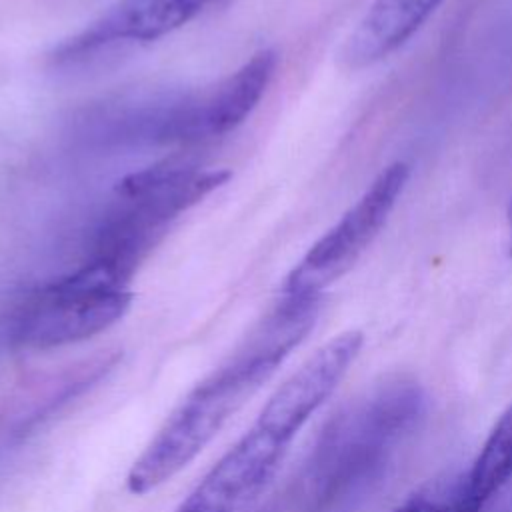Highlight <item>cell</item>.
I'll list each match as a JSON object with an SVG mask.
<instances>
[{
  "label": "cell",
  "instance_id": "obj_5",
  "mask_svg": "<svg viewBox=\"0 0 512 512\" xmlns=\"http://www.w3.org/2000/svg\"><path fill=\"white\" fill-rule=\"evenodd\" d=\"M410 178V166L396 160L380 170L364 194L304 254L286 276L280 294L322 296L368 250L390 218Z\"/></svg>",
  "mask_w": 512,
  "mask_h": 512
},
{
  "label": "cell",
  "instance_id": "obj_11",
  "mask_svg": "<svg viewBox=\"0 0 512 512\" xmlns=\"http://www.w3.org/2000/svg\"><path fill=\"white\" fill-rule=\"evenodd\" d=\"M506 220H508V246H510V254H512V198H510V204H508Z\"/></svg>",
  "mask_w": 512,
  "mask_h": 512
},
{
  "label": "cell",
  "instance_id": "obj_4",
  "mask_svg": "<svg viewBox=\"0 0 512 512\" xmlns=\"http://www.w3.org/2000/svg\"><path fill=\"white\" fill-rule=\"evenodd\" d=\"M420 390L414 382L394 380L344 414L322 450V488L326 496L350 494L380 468L392 444L420 412Z\"/></svg>",
  "mask_w": 512,
  "mask_h": 512
},
{
  "label": "cell",
  "instance_id": "obj_2",
  "mask_svg": "<svg viewBox=\"0 0 512 512\" xmlns=\"http://www.w3.org/2000/svg\"><path fill=\"white\" fill-rule=\"evenodd\" d=\"M228 176V170L172 164L128 174L114 188L112 204L94 232L86 260L130 282L170 224L222 186Z\"/></svg>",
  "mask_w": 512,
  "mask_h": 512
},
{
  "label": "cell",
  "instance_id": "obj_1",
  "mask_svg": "<svg viewBox=\"0 0 512 512\" xmlns=\"http://www.w3.org/2000/svg\"><path fill=\"white\" fill-rule=\"evenodd\" d=\"M320 306L322 296L280 294L242 344L168 414L132 462L126 474L128 492L136 496L154 492L192 464L306 338Z\"/></svg>",
  "mask_w": 512,
  "mask_h": 512
},
{
  "label": "cell",
  "instance_id": "obj_8",
  "mask_svg": "<svg viewBox=\"0 0 512 512\" xmlns=\"http://www.w3.org/2000/svg\"><path fill=\"white\" fill-rule=\"evenodd\" d=\"M442 0H374L342 46L348 68H366L400 48Z\"/></svg>",
  "mask_w": 512,
  "mask_h": 512
},
{
  "label": "cell",
  "instance_id": "obj_3",
  "mask_svg": "<svg viewBox=\"0 0 512 512\" xmlns=\"http://www.w3.org/2000/svg\"><path fill=\"white\" fill-rule=\"evenodd\" d=\"M130 304L128 280L84 260L24 300L12 322V338L34 350L82 342L116 324Z\"/></svg>",
  "mask_w": 512,
  "mask_h": 512
},
{
  "label": "cell",
  "instance_id": "obj_9",
  "mask_svg": "<svg viewBox=\"0 0 512 512\" xmlns=\"http://www.w3.org/2000/svg\"><path fill=\"white\" fill-rule=\"evenodd\" d=\"M512 478V404L490 430L478 458L464 476L470 500L482 510L484 504Z\"/></svg>",
  "mask_w": 512,
  "mask_h": 512
},
{
  "label": "cell",
  "instance_id": "obj_7",
  "mask_svg": "<svg viewBox=\"0 0 512 512\" xmlns=\"http://www.w3.org/2000/svg\"><path fill=\"white\" fill-rule=\"evenodd\" d=\"M218 0H118L98 20L56 50L58 62H72L116 42L158 40Z\"/></svg>",
  "mask_w": 512,
  "mask_h": 512
},
{
  "label": "cell",
  "instance_id": "obj_10",
  "mask_svg": "<svg viewBox=\"0 0 512 512\" xmlns=\"http://www.w3.org/2000/svg\"><path fill=\"white\" fill-rule=\"evenodd\" d=\"M394 512H480V508L470 500L462 478L448 490L420 492L398 506Z\"/></svg>",
  "mask_w": 512,
  "mask_h": 512
},
{
  "label": "cell",
  "instance_id": "obj_6",
  "mask_svg": "<svg viewBox=\"0 0 512 512\" xmlns=\"http://www.w3.org/2000/svg\"><path fill=\"white\" fill-rule=\"evenodd\" d=\"M276 64L274 50H260L212 90L170 100L164 144L202 142L240 126L262 100Z\"/></svg>",
  "mask_w": 512,
  "mask_h": 512
}]
</instances>
